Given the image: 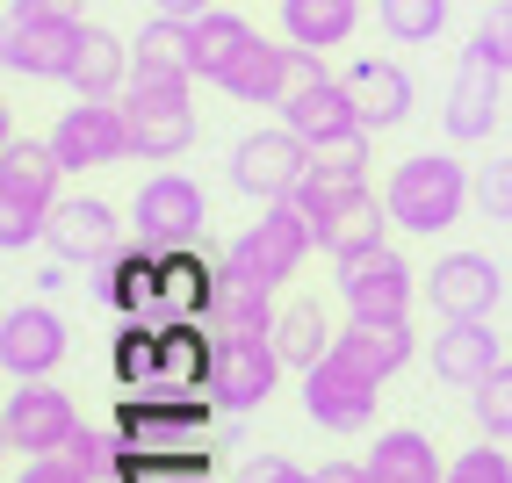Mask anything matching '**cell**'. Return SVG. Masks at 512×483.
<instances>
[{
    "mask_svg": "<svg viewBox=\"0 0 512 483\" xmlns=\"http://www.w3.org/2000/svg\"><path fill=\"white\" fill-rule=\"evenodd\" d=\"M469 195H476V174H469L455 152H412V159H397V166H390V181H383L390 224H397V231H412V238H433V231L462 224Z\"/></svg>",
    "mask_w": 512,
    "mask_h": 483,
    "instance_id": "6da1fadb",
    "label": "cell"
},
{
    "mask_svg": "<svg viewBox=\"0 0 512 483\" xmlns=\"http://www.w3.org/2000/svg\"><path fill=\"white\" fill-rule=\"evenodd\" d=\"M58 152L51 137L37 145V137H8L0 145V246L22 253L29 238L51 231V210H58Z\"/></svg>",
    "mask_w": 512,
    "mask_h": 483,
    "instance_id": "7a4b0ae2",
    "label": "cell"
},
{
    "mask_svg": "<svg viewBox=\"0 0 512 483\" xmlns=\"http://www.w3.org/2000/svg\"><path fill=\"white\" fill-rule=\"evenodd\" d=\"M311 246H318V231L296 202H260V217L224 246V267H238L246 282L282 289V282H296V267L311 260Z\"/></svg>",
    "mask_w": 512,
    "mask_h": 483,
    "instance_id": "3957f363",
    "label": "cell"
},
{
    "mask_svg": "<svg viewBox=\"0 0 512 483\" xmlns=\"http://www.w3.org/2000/svg\"><path fill=\"white\" fill-rule=\"evenodd\" d=\"M289 202H296L303 217H311L318 246H325L332 260H354V253H368V246H390V238H383V224H390V202H375V188H368V181H354V188L303 181Z\"/></svg>",
    "mask_w": 512,
    "mask_h": 483,
    "instance_id": "277c9868",
    "label": "cell"
},
{
    "mask_svg": "<svg viewBox=\"0 0 512 483\" xmlns=\"http://www.w3.org/2000/svg\"><path fill=\"white\" fill-rule=\"evenodd\" d=\"M87 22L80 15H51L37 0H8V37H0V58H8L15 80H73Z\"/></svg>",
    "mask_w": 512,
    "mask_h": 483,
    "instance_id": "5b68a950",
    "label": "cell"
},
{
    "mask_svg": "<svg viewBox=\"0 0 512 483\" xmlns=\"http://www.w3.org/2000/svg\"><path fill=\"white\" fill-rule=\"evenodd\" d=\"M123 109H130V137H138L145 159H181L195 145V101L181 73H130Z\"/></svg>",
    "mask_w": 512,
    "mask_h": 483,
    "instance_id": "8992f818",
    "label": "cell"
},
{
    "mask_svg": "<svg viewBox=\"0 0 512 483\" xmlns=\"http://www.w3.org/2000/svg\"><path fill=\"white\" fill-rule=\"evenodd\" d=\"M130 224H138V246L145 253H195L202 246V224H210V202L188 174H152L130 202Z\"/></svg>",
    "mask_w": 512,
    "mask_h": 483,
    "instance_id": "52a82bcc",
    "label": "cell"
},
{
    "mask_svg": "<svg viewBox=\"0 0 512 483\" xmlns=\"http://www.w3.org/2000/svg\"><path fill=\"white\" fill-rule=\"evenodd\" d=\"M303 181H311V145L282 123V130H253L231 145V188L253 202H289Z\"/></svg>",
    "mask_w": 512,
    "mask_h": 483,
    "instance_id": "ba28073f",
    "label": "cell"
},
{
    "mask_svg": "<svg viewBox=\"0 0 512 483\" xmlns=\"http://www.w3.org/2000/svg\"><path fill=\"white\" fill-rule=\"evenodd\" d=\"M498 94H505V65H498L491 37L476 29V37L462 44V58H455L448 109H440V123H448L455 145H476V137H491V130H498Z\"/></svg>",
    "mask_w": 512,
    "mask_h": 483,
    "instance_id": "9c48e42d",
    "label": "cell"
},
{
    "mask_svg": "<svg viewBox=\"0 0 512 483\" xmlns=\"http://www.w3.org/2000/svg\"><path fill=\"white\" fill-rule=\"evenodd\" d=\"M51 152H58L65 174L130 159V152H138V137H130V109H123V101H73V109L51 123Z\"/></svg>",
    "mask_w": 512,
    "mask_h": 483,
    "instance_id": "30bf717a",
    "label": "cell"
},
{
    "mask_svg": "<svg viewBox=\"0 0 512 483\" xmlns=\"http://www.w3.org/2000/svg\"><path fill=\"white\" fill-rule=\"evenodd\" d=\"M282 347L275 339H217V354H210V383H202V397H210L217 411H253L275 397L282 383Z\"/></svg>",
    "mask_w": 512,
    "mask_h": 483,
    "instance_id": "8fae6325",
    "label": "cell"
},
{
    "mask_svg": "<svg viewBox=\"0 0 512 483\" xmlns=\"http://www.w3.org/2000/svg\"><path fill=\"white\" fill-rule=\"evenodd\" d=\"M339 296H347L354 318H412V260H404L397 246H368L354 260H339Z\"/></svg>",
    "mask_w": 512,
    "mask_h": 483,
    "instance_id": "7c38bea8",
    "label": "cell"
},
{
    "mask_svg": "<svg viewBox=\"0 0 512 483\" xmlns=\"http://www.w3.org/2000/svg\"><path fill=\"white\" fill-rule=\"evenodd\" d=\"M375 397H383V383H368V375L354 361H339V354L303 368V411H311L325 433H361L375 419Z\"/></svg>",
    "mask_w": 512,
    "mask_h": 483,
    "instance_id": "4fadbf2b",
    "label": "cell"
},
{
    "mask_svg": "<svg viewBox=\"0 0 512 483\" xmlns=\"http://www.w3.org/2000/svg\"><path fill=\"white\" fill-rule=\"evenodd\" d=\"M80 411L65 390H44V383H22L8 390V404H0V440L15 447V455H58L65 440H73Z\"/></svg>",
    "mask_w": 512,
    "mask_h": 483,
    "instance_id": "5bb4252c",
    "label": "cell"
},
{
    "mask_svg": "<svg viewBox=\"0 0 512 483\" xmlns=\"http://www.w3.org/2000/svg\"><path fill=\"white\" fill-rule=\"evenodd\" d=\"M282 123H289V130H296L311 152H325V145H347V137H368V123H361V101H354L347 73H325L318 87L289 94V101H282Z\"/></svg>",
    "mask_w": 512,
    "mask_h": 483,
    "instance_id": "9a60e30c",
    "label": "cell"
},
{
    "mask_svg": "<svg viewBox=\"0 0 512 483\" xmlns=\"http://www.w3.org/2000/svg\"><path fill=\"white\" fill-rule=\"evenodd\" d=\"M58 361H65V318L51 303H15L0 318V368L15 383H44Z\"/></svg>",
    "mask_w": 512,
    "mask_h": 483,
    "instance_id": "2e32d148",
    "label": "cell"
},
{
    "mask_svg": "<svg viewBox=\"0 0 512 483\" xmlns=\"http://www.w3.org/2000/svg\"><path fill=\"white\" fill-rule=\"evenodd\" d=\"M498 368H505V347L491 318H448V332H433V375L448 390H484Z\"/></svg>",
    "mask_w": 512,
    "mask_h": 483,
    "instance_id": "e0dca14e",
    "label": "cell"
},
{
    "mask_svg": "<svg viewBox=\"0 0 512 483\" xmlns=\"http://www.w3.org/2000/svg\"><path fill=\"white\" fill-rule=\"evenodd\" d=\"M275 289L267 282H246L238 267H217V289H210V310H202V325L210 339H275Z\"/></svg>",
    "mask_w": 512,
    "mask_h": 483,
    "instance_id": "ac0fdd59",
    "label": "cell"
},
{
    "mask_svg": "<svg viewBox=\"0 0 512 483\" xmlns=\"http://www.w3.org/2000/svg\"><path fill=\"white\" fill-rule=\"evenodd\" d=\"M426 296H433L440 318H491L498 296H505V274L484 253H448V260H433Z\"/></svg>",
    "mask_w": 512,
    "mask_h": 483,
    "instance_id": "d6986e66",
    "label": "cell"
},
{
    "mask_svg": "<svg viewBox=\"0 0 512 483\" xmlns=\"http://www.w3.org/2000/svg\"><path fill=\"white\" fill-rule=\"evenodd\" d=\"M51 253L65 260V267H101L116 253V210L101 195H73V202H58L51 210Z\"/></svg>",
    "mask_w": 512,
    "mask_h": 483,
    "instance_id": "ffe728a7",
    "label": "cell"
},
{
    "mask_svg": "<svg viewBox=\"0 0 512 483\" xmlns=\"http://www.w3.org/2000/svg\"><path fill=\"white\" fill-rule=\"evenodd\" d=\"M332 354L354 361L368 383H390V375L419 354V339H412V325H404V318H354L347 332L332 339Z\"/></svg>",
    "mask_w": 512,
    "mask_h": 483,
    "instance_id": "44dd1931",
    "label": "cell"
},
{
    "mask_svg": "<svg viewBox=\"0 0 512 483\" xmlns=\"http://www.w3.org/2000/svg\"><path fill=\"white\" fill-rule=\"evenodd\" d=\"M347 87L361 101V123L368 130H397L412 116V73H404L397 58H354L347 65Z\"/></svg>",
    "mask_w": 512,
    "mask_h": 483,
    "instance_id": "7402d4cb",
    "label": "cell"
},
{
    "mask_svg": "<svg viewBox=\"0 0 512 483\" xmlns=\"http://www.w3.org/2000/svg\"><path fill=\"white\" fill-rule=\"evenodd\" d=\"M65 87H73L80 101H123V87H130V44L87 22L80 58H73V80H65Z\"/></svg>",
    "mask_w": 512,
    "mask_h": 483,
    "instance_id": "603a6c76",
    "label": "cell"
},
{
    "mask_svg": "<svg viewBox=\"0 0 512 483\" xmlns=\"http://www.w3.org/2000/svg\"><path fill=\"white\" fill-rule=\"evenodd\" d=\"M368 469L383 476V483H448V462L433 455V440H426L419 426H390V433H375Z\"/></svg>",
    "mask_w": 512,
    "mask_h": 483,
    "instance_id": "cb8c5ba5",
    "label": "cell"
},
{
    "mask_svg": "<svg viewBox=\"0 0 512 483\" xmlns=\"http://www.w3.org/2000/svg\"><path fill=\"white\" fill-rule=\"evenodd\" d=\"M217 87H224L231 101H253V109H260V101H275V109H282V94H289V44L253 37L246 51L231 58V73H224Z\"/></svg>",
    "mask_w": 512,
    "mask_h": 483,
    "instance_id": "d4e9b609",
    "label": "cell"
},
{
    "mask_svg": "<svg viewBox=\"0 0 512 483\" xmlns=\"http://www.w3.org/2000/svg\"><path fill=\"white\" fill-rule=\"evenodd\" d=\"M361 29V0H282V37L303 51H332Z\"/></svg>",
    "mask_w": 512,
    "mask_h": 483,
    "instance_id": "484cf974",
    "label": "cell"
},
{
    "mask_svg": "<svg viewBox=\"0 0 512 483\" xmlns=\"http://www.w3.org/2000/svg\"><path fill=\"white\" fill-rule=\"evenodd\" d=\"M253 44V22L246 15H231V8H210V15H195L188 22V58H195V80H224L231 73V58Z\"/></svg>",
    "mask_w": 512,
    "mask_h": 483,
    "instance_id": "4316f807",
    "label": "cell"
},
{
    "mask_svg": "<svg viewBox=\"0 0 512 483\" xmlns=\"http://www.w3.org/2000/svg\"><path fill=\"white\" fill-rule=\"evenodd\" d=\"M332 325H325V310L318 303H289L282 318H275V347H282V361L289 368H318L325 354H332Z\"/></svg>",
    "mask_w": 512,
    "mask_h": 483,
    "instance_id": "83f0119b",
    "label": "cell"
},
{
    "mask_svg": "<svg viewBox=\"0 0 512 483\" xmlns=\"http://www.w3.org/2000/svg\"><path fill=\"white\" fill-rule=\"evenodd\" d=\"M130 73H181V80H195V58H188V22L152 15V22H145V37L130 44Z\"/></svg>",
    "mask_w": 512,
    "mask_h": 483,
    "instance_id": "f1b7e54d",
    "label": "cell"
},
{
    "mask_svg": "<svg viewBox=\"0 0 512 483\" xmlns=\"http://www.w3.org/2000/svg\"><path fill=\"white\" fill-rule=\"evenodd\" d=\"M375 29L390 44H433L448 29V0H375Z\"/></svg>",
    "mask_w": 512,
    "mask_h": 483,
    "instance_id": "f546056e",
    "label": "cell"
},
{
    "mask_svg": "<svg viewBox=\"0 0 512 483\" xmlns=\"http://www.w3.org/2000/svg\"><path fill=\"white\" fill-rule=\"evenodd\" d=\"M123 447H130V440H123V433H109V426H73V440H65L58 455L73 462L87 483H109V476H116V462H123Z\"/></svg>",
    "mask_w": 512,
    "mask_h": 483,
    "instance_id": "4dcf8cb0",
    "label": "cell"
},
{
    "mask_svg": "<svg viewBox=\"0 0 512 483\" xmlns=\"http://www.w3.org/2000/svg\"><path fill=\"white\" fill-rule=\"evenodd\" d=\"M311 181H325V188H354V181H368V137H347V145L311 152Z\"/></svg>",
    "mask_w": 512,
    "mask_h": 483,
    "instance_id": "1f68e13d",
    "label": "cell"
},
{
    "mask_svg": "<svg viewBox=\"0 0 512 483\" xmlns=\"http://www.w3.org/2000/svg\"><path fill=\"white\" fill-rule=\"evenodd\" d=\"M469 404H476V426H484L491 440H512V361H505L491 383L469 397Z\"/></svg>",
    "mask_w": 512,
    "mask_h": 483,
    "instance_id": "d6a6232c",
    "label": "cell"
},
{
    "mask_svg": "<svg viewBox=\"0 0 512 483\" xmlns=\"http://www.w3.org/2000/svg\"><path fill=\"white\" fill-rule=\"evenodd\" d=\"M448 483H512V455L505 447H462V455L448 462Z\"/></svg>",
    "mask_w": 512,
    "mask_h": 483,
    "instance_id": "836d02e7",
    "label": "cell"
},
{
    "mask_svg": "<svg viewBox=\"0 0 512 483\" xmlns=\"http://www.w3.org/2000/svg\"><path fill=\"white\" fill-rule=\"evenodd\" d=\"M476 210H484L491 224H512V159L476 166Z\"/></svg>",
    "mask_w": 512,
    "mask_h": 483,
    "instance_id": "e575fe53",
    "label": "cell"
},
{
    "mask_svg": "<svg viewBox=\"0 0 512 483\" xmlns=\"http://www.w3.org/2000/svg\"><path fill=\"white\" fill-rule=\"evenodd\" d=\"M238 483H318V469H296V462H282V455H260V462L238 469Z\"/></svg>",
    "mask_w": 512,
    "mask_h": 483,
    "instance_id": "d590c367",
    "label": "cell"
},
{
    "mask_svg": "<svg viewBox=\"0 0 512 483\" xmlns=\"http://www.w3.org/2000/svg\"><path fill=\"white\" fill-rule=\"evenodd\" d=\"M15 483H87V476L65 462V455H29V462L15 469Z\"/></svg>",
    "mask_w": 512,
    "mask_h": 483,
    "instance_id": "8d00e7d4",
    "label": "cell"
},
{
    "mask_svg": "<svg viewBox=\"0 0 512 483\" xmlns=\"http://www.w3.org/2000/svg\"><path fill=\"white\" fill-rule=\"evenodd\" d=\"M476 29H484V37H491V51H498V65H505V73H512V0H491V15H484V22H476Z\"/></svg>",
    "mask_w": 512,
    "mask_h": 483,
    "instance_id": "74e56055",
    "label": "cell"
},
{
    "mask_svg": "<svg viewBox=\"0 0 512 483\" xmlns=\"http://www.w3.org/2000/svg\"><path fill=\"white\" fill-rule=\"evenodd\" d=\"M325 80V65H318V51H303V44H289V94H303V87H318ZM282 94V101H289Z\"/></svg>",
    "mask_w": 512,
    "mask_h": 483,
    "instance_id": "f35d334b",
    "label": "cell"
},
{
    "mask_svg": "<svg viewBox=\"0 0 512 483\" xmlns=\"http://www.w3.org/2000/svg\"><path fill=\"white\" fill-rule=\"evenodd\" d=\"M318 483H383L368 462H318Z\"/></svg>",
    "mask_w": 512,
    "mask_h": 483,
    "instance_id": "ab89813d",
    "label": "cell"
},
{
    "mask_svg": "<svg viewBox=\"0 0 512 483\" xmlns=\"http://www.w3.org/2000/svg\"><path fill=\"white\" fill-rule=\"evenodd\" d=\"M152 15H174V22H195V15H210V0H152Z\"/></svg>",
    "mask_w": 512,
    "mask_h": 483,
    "instance_id": "60d3db41",
    "label": "cell"
},
{
    "mask_svg": "<svg viewBox=\"0 0 512 483\" xmlns=\"http://www.w3.org/2000/svg\"><path fill=\"white\" fill-rule=\"evenodd\" d=\"M37 8H51V15H80V0H37Z\"/></svg>",
    "mask_w": 512,
    "mask_h": 483,
    "instance_id": "b9f144b4",
    "label": "cell"
}]
</instances>
